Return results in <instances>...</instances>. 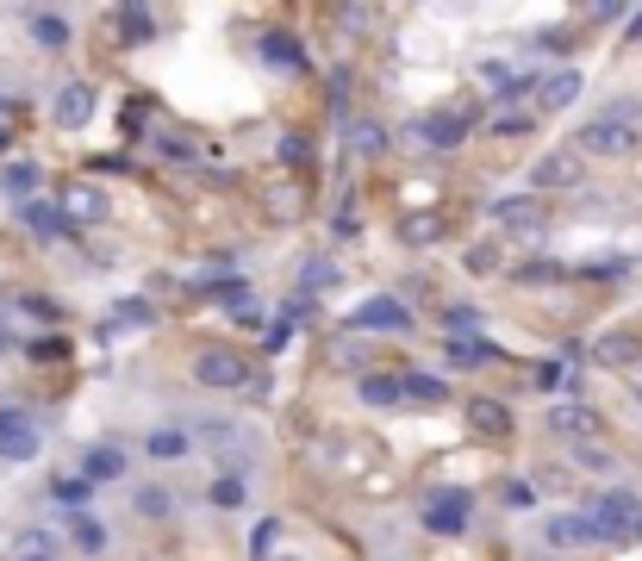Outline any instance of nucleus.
Masks as SVG:
<instances>
[{"instance_id": "nucleus-41", "label": "nucleus", "mask_w": 642, "mask_h": 561, "mask_svg": "<svg viewBox=\"0 0 642 561\" xmlns=\"http://www.w3.org/2000/svg\"><path fill=\"white\" fill-rule=\"evenodd\" d=\"M288 337H293V325H288V318H281V325L269 330V349H274V356H281V349H288Z\"/></svg>"}, {"instance_id": "nucleus-34", "label": "nucleus", "mask_w": 642, "mask_h": 561, "mask_svg": "<svg viewBox=\"0 0 642 561\" xmlns=\"http://www.w3.org/2000/svg\"><path fill=\"white\" fill-rule=\"evenodd\" d=\"M300 281H306V288H337V262L331 256H312L306 269H300Z\"/></svg>"}, {"instance_id": "nucleus-19", "label": "nucleus", "mask_w": 642, "mask_h": 561, "mask_svg": "<svg viewBox=\"0 0 642 561\" xmlns=\"http://www.w3.org/2000/svg\"><path fill=\"white\" fill-rule=\"evenodd\" d=\"M25 32H32V44H38V51H63V44H69V20H63V13H25Z\"/></svg>"}, {"instance_id": "nucleus-29", "label": "nucleus", "mask_w": 642, "mask_h": 561, "mask_svg": "<svg viewBox=\"0 0 642 561\" xmlns=\"http://www.w3.org/2000/svg\"><path fill=\"white\" fill-rule=\"evenodd\" d=\"M406 400H418V406H443L449 388L437 381V374H406Z\"/></svg>"}, {"instance_id": "nucleus-17", "label": "nucleus", "mask_w": 642, "mask_h": 561, "mask_svg": "<svg viewBox=\"0 0 642 561\" xmlns=\"http://www.w3.org/2000/svg\"><path fill=\"white\" fill-rule=\"evenodd\" d=\"M63 213L81 218V225H100V218H106V194H100L94 181H76V188L63 194Z\"/></svg>"}, {"instance_id": "nucleus-16", "label": "nucleus", "mask_w": 642, "mask_h": 561, "mask_svg": "<svg viewBox=\"0 0 642 561\" xmlns=\"http://www.w3.org/2000/svg\"><path fill=\"white\" fill-rule=\"evenodd\" d=\"M468 425L481 430V437H506L511 430V406H499L493 393H474V400H468Z\"/></svg>"}, {"instance_id": "nucleus-33", "label": "nucleus", "mask_w": 642, "mask_h": 561, "mask_svg": "<svg viewBox=\"0 0 642 561\" xmlns=\"http://www.w3.org/2000/svg\"><path fill=\"white\" fill-rule=\"evenodd\" d=\"M274 537H281V518H262L250 530V561H269L274 556Z\"/></svg>"}, {"instance_id": "nucleus-10", "label": "nucleus", "mask_w": 642, "mask_h": 561, "mask_svg": "<svg viewBox=\"0 0 642 561\" xmlns=\"http://www.w3.org/2000/svg\"><path fill=\"white\" fill-rule=\"evenodd\" d=\"M581 94H586V76H581V69H555V76L537 81V106H543V113H567Z\"/></svg>"}, {"instance_id": "nucleus-15", "label": "nucleus", "mask_w": 642, "mask_h": 561, "mask_svg": "<svg viewBox=\"0 0 642 561\" xmlns=\"http://www.w3.org/2000/svg\"><path fill=\"white\" fill-rule=\"evenodd\" d=\"M443 356H449V368H487V362H499V344H487L481 330H468V337H449Z\"/></svg>"}, {"instance_id": "nucleus-21", "label": "nucleus", "mask_w": 642, "mask_h": 561, "mask_svg": "<svg viewBox=\"0 0 642 561\" xmlns=\"http://www.w3.org/2000/svg\"><path fill=\"white\" fill-rule=\"evenodd\" d=\"M637 356H642V344L630 337V330H605L599 344H593V362H611V368L637 362Z\"/></svg>"}, {"instance_id": "nucleus-44", "label": "nucleus", "mask_w": 642, "mask_h": 561, "mask_svg": "<svg viewBox=\"0 0 642 561\" xmlns=\"http://www.w3.org/2000/svg\"><path fill=\"white\" fill-rule=\"evenodd\" d=\"M20 561H57V556H20Z\"/></svg>"}, {"instance_id": "nucleus-14", "label": "nucleus", "mask_w": 642, "mask_h": 561, "mask_svg": "<svg viewBox=\"0 0 642 561\" xmlns=\"http://www.w3.org/2000/svg\"><path fill=\"white\" fill-rule=\"evenodd\" d=\"M20 218H25V232H32V237H44V244H57V237H69V213H63V206H50V200H25V206H20Z\"/></svg>"}, {"instance_id": "nucleus-22", "label": "nucleus", "mask_w": 642, "mask_h": 561, "mask_svg": "<svg viewBox=\"0 0 642 561\" xmlns=\"http://www.w3.org/2000/svg\"><path fill=\"white\" fill-rule=\"evenodd\" d=\"M38 181H44L38 162H7V169H0V188L20 200V206H25V200H38Z\"/></svg>"}, {"instance_id": "nucleus-40", "label": "nucleus", "mask_w": 642, "mask_h": 561, "mask_svg": "<svg viewBox=\"0 0 642 561\" xmlns=\"http://www.w3.org/2000/svg\"><path fill=\"white\" fill-rule=\"evenodd\" d=\"M32 356H38V362H50V356H63V337H32Z\"/></svg>"}, {"instance_id": "nucleus-6", "label": "nucleus", "mask_w": 642, "mask_h": 561, "mask_svg": "<svg viewBox=\"0 0 642 561\" xmlns=\"http://www.w3.org/2000/svg\"><path fill=\"white\" fill-rule=\"evenodd\" d=\"M194 374H200V388L206 393H237L244 381H250L244 356H232V349H206V356L194 362Z\"/></svg>"}, {"instance_id": "nucleus-32", "label": "nucleus", "mask_w": 642, "mask_h": 561, "mask_svg": "<svg viewBox=\"0 0 642 561\" xmlns=\"http://www.w3.org/2000/svg\"><path fill=\"white\" fill-rule=\"evenodd\" d=\"M213 505L218 512H237V505H244V474H218L213 481Z\"/></svg>"}, {"instance_id": "nucleus-37", "label": "nucleus", "mask_w": 642, "mask_h": 561, "mask_svg": "<svg viewBox=\"0 0 642 561\" xmlns=\"http://www.w3.org/2000/svg\"><path fill=\"white\" fill-rule=\"evenodd\" d=\"M525 132H530L525 113H499V119H493V137H525Z\"/></svg>"}, {"instance_id": "nucleus-27", "label": "nucleus", "mask_w": 642, "mask_h": 561, "mask_svg": "<svg viewBox=\"0 0 642 561\" xmlns=\"http://www.w3.org/2000/svg\"><path fill=\"white\" fill-rule=\"evenodd\" d=\"M119 325H156V306H150V300H119V306H113V318L100 325V337H113Z\"/></svg>"}, {"instance_id": "nucleus-30", "label": "nucleus", "mask_w": 642, "mask_h": 561, "mask_svg": "<svg viewBox=\"0 0 642 561\" xmlns=\"http://www.w3.org/2000/svg\"><path fill=\"white\" fill-rule=\"evenodd\" d=\"M537 388H543V393H567V388H574V362H567V356L543 362V368H537Z\"/></svg>"}, {"instance_id": "nucleus-26", "label": "nucleus", "mask_w": 642, "mask_h": 561, "mask_svg": "<svg viewBox=\"0 0 642 561\" xmlns=\"http://www.w3.org/2000/svg\"><path fill=\"white\" fill-rule=\"evenodd\" d=\"M50 500H57L63 512H76V518H81V512H88V500H94V481H88V474H69V481L50 486Z\"/></svg>"}, {"instance_id": "nucleus-9", "label": "nucleus", "mask_w": 642, "mask_h": 561, "mask_svg": "<svg viewBox=\"0 0 642 561\" xmlns=\"http://www.w3.org/2000/svg\"><path fill=\"white\" fill-rule=\"evenodd\" d=\"M50 119H57L63 132H81V125L94 119V88H88V81H69V88H57V100H50Z\"/></svg>"}, {"instance_id": "nucleus-7", "label": "nucleus", "mask_w": 642, "mask_h": 561, "mask_svg": "<svg viewBox=\"0 0 642 561\" xmlns=\"http://www.w3.org/2000/svg\"><path fill=\"white\" fill-rule=\"evenodd\" d=\"M350 330H412V306L393 300V293H374L350 312Z\"/></svg>"}, {"instance_id": "nucleus-18", "label": "nucleus", "mask_w": 642, "mask_h": 561, "mask_svg": "<svg viewBox=\"0 0 642 561\" xmlns=\"http://www.w3.org/2000/svg\"><path fill=\"white\" fill-rule=\"evenodd\" d=\"M113 25H119V44H125V51H137V44H156V13H144V7H119Z\"/></svg>"}, {"instance_id": "nucleus-4", "label": "nucleus", "mask_w": 642, "mask_h": 561, "mask_svg": "<svg viewBox=\"0 0 642 561\" xmlns=\"http://www.w3.org/2000/svg\"><path fill=\"white\" fill-rule=\"evenodd\" d=\"M581 181H586V156L574 150V144L537 156V169H530V188H537V194H574Z\"/></svg>"}, {"instance_id": "nucleus-20", "label": "nucleus", "mask_w": 642, "mask_h": 561, "mask_svg": "<svg viewBox=\"0 0 642 561\" xmlns=\"http://www.w3.org/2000/svg\"><path fill=\"white\" fill-rule=\"evenodd\" d=\"M362 406H399L406 400V374H362Z\"/></svg>"}, {"instance_id": "nucleus-25", "label": "nucleus", "mask_w": 642, "mask_h": 561, "mask_svg": "<svg viewBox=\"0 0 642 561\" xmlns=\"http://www.w3.org/2000/svg\"><path fill=\"white\" fill-rule=\"evenodd\" d=\"M125 474V449L119 444H94L88 449V481H119Z\"/></svg>"}, {"instance_id": "nucleus-24", "label": "nucleus", "mask_w": 642, "mask_h": 561, "mask_svg": "<svg viewBox=\"0 0 642 561\" xmlns=\"http://www.w3.org/2000/svg\"><path fill=\"white\" fill-rule=\"evenodd\" d=\"M262 63H274V69H306V51H300L288 32H269V38H262Z\"/></svg>"}, {"instance_id": "nucleus-35", "label": "nucleus", "mask_w": 642, "mask_h": 561, "mask_svg": "<svg viewBox=\"0 0 642 561\" xmlns=\"http://www.w3.org/2000/svg\"><path fill=\"white\" fill-rule=\"evenodd\" d=\"M350 144H356L362 156H381V150H387V132H381V125H356Z\"/></svg>"}, {"instance_id": "nucleus-8", "label": "nucleus", "mask_w": 642, "mask_h": 561, "mask_svg": "<svg viewBox=\"0 0 642 561\" xmlns=\"http://www.w3.org/2000/svg\"><path fill=\"white\" fill-rule=\"evenodd\" d=\"M487 218H493V225H506V232H518V237H537V232H543V206H537L530 194H506V200H493Z\"/></svg>"}, {"instance_id": "nucleus-46", "label": "nucleus", "mask_w": 642, "mask_h": 561, "mask_svg": "<svg viewBox=\"0 0 642 561\" xmlns=\"http://www.w3.org/2000/svg\"><path fill=\"white\" fill-rule=\"evenodd\" d=\"M637 537H642V524H637Z\"/></svg>"}, {"instance_id": "nucleus-5", "label": "nucleus", "mask_w": 642, "mask_h": 561, "mask_svg": "<svg viewBox=\"0 0 642 561\" xmlns=\"http://www.w3.org/2000/svg\"><path fill=\"white\" fill-rule=\"evenodd\" d=\"M593 512V524H599V537L605 542H623L630 530L642 524V505H637V493H599V500L586 505Z\"/></svg>"}, {"instance_id": "nucleus-28", "label": "nucleus", "mask_w": 642, "mask_h": 561, "mask_svg": "<svg viewBox=\"0 0 642 561\" xmlns=\"http://www.w3.org/2000/svg\"><path fill=\"white\" fill-rule=\"evenodd\" d=\"M69 542H76L81 556H100V549H106L113 537H106V524H100V518H88V512H81V518L69 524Z\"/></svg>"}, {"instance_id": "nucleus-39", "label": "nucleus", "mask_w": 642, "mask_h": 561, "mask_svg": "<svg viewBox=\"0 0 642 561\" xmlns=\"http://www.w3.org/2000/svg\"><path fill=\"white\" fill-rule=\"evenodd\" d=\"M156 150L169 156V162H194V150H188V144H181V137H156Z\"/></svg>"}, {"instance_id": "nucleus-1", "label": "nucleus", "mask_w": 642, "mask_h": 561, "mask_svg": "<svg viewBox=\"0 0 642 561\" xmlns=\"http://www.w3.org/2000/svg\"><path fill=\"white\" fill-rule=\"evenodd\" d=\"M642 144V125L630 106H611V113H599L593 125H581V137H574V150L581 156H630Z\"/></svg>"}, {"instance_id": "nucleus-36", "label": "nucleus", "mask_w": 642, "mask_h": 561, "mask_svg": "<svg viewBox=\"0 0 642 561\" xmlns=\"http://www.w3.org/2000/svg\"><path fill=\"white\" fill-rule=\"evenodd\" d=\"M499 500H506L511 512H530V505H537V486H530V481H506V493H499Z\"/></svg>"}, {"instance_id": "nucleus-2", "label": "nucleus", "mask_w": 642, "mask_h": 561, "mask_svg": "<svg viewBox=\"0 0 642 561\" xmlns=\"http://www.w3.org/2000/svg\"><path fill=\"white\" fill-rule=\"evenodd\" d=\"M38 456H44L38 418H32L25 406H0V462L25 468V462H38Z\"/></svg>"}, {"instance_id": "nucleus-3", "label": "nucleus", "mask_w": 642, "mask_h": 561, "mask_svg": "<svg viewBox=\"0 0 642 561\" xmlns=\"http://www.w3.org/2000/svg\"><path fill=\"white\" fill-rule=\"evenodd\" d=\"M468 524H474V493H462V486L425 493V530L430 537H462Z\"/></svg>"}, {"instance_id": "nucleus-43", "label": "nucleus", "mask_w": 642, "mask_h": 561, "mask_svg": "<svg viewBox=\"0 0 642 561\" xmlns=\"http://www.w3.org/2000/svg\"><path fill=\"white\" fill-rule=\"evenodd\" d=\"M7 349H20V337H13V330H0V356H7Z\"/></svg>"}, {"instance_id": "nucleus-12", "label": "nucleus", "mask_w": 642, "mask_h": 561, "mask_svg": "<svg viewBox=\"0 0 642 561\" xmlns=\"http://www.w3.org/2000/svg\"><path fill=\"white\" fill-rule=\"evenodd\" d=\"M543 537L555 542V549H586V542H605L599 524H593V512H555Z\"/></svg>"}, {"instance_id": "nucleus-11", "label": "nucleus", "mask_w": 642, "mask_h": 561, "mask_svg": "<svg viewBox=\"0 0 642 561\" xmlns=\"http://www.w3.org/2000/svg\"><path fill=\"white\" fill-rule=\"evenodd\" d=\"M412 137H418L425 150H455V144L468 137V113H430V119L412 125Z\"/></svg>"}, {"instance_id": "nucleus-23", "label": "nucleus", "mask_w": 642, "mask_h": 561, "mask_svg": "<svg viewBox=\"0 0 642 561\" xmlns=\"http://www.w3.org/2000/svg\"><path fill=\"white\" fill-rule=\"evenodd\" d=\"M188 449H194V444H188V430H169V425L144 437V456H150V462H181Z\"/></svg>"}, {"instance_id": "nucleus-45", "label": "nucleus", "mask_w": 642, "mask_h": 561, "mask_svg": "<svg viewBox=\"0 0 642 561\" xmlns=\"http://www.w3.org/2000/svg\"><path fill=\"white\" fill-rule=\"evenodd\" d=\"M0 156H7V132H0Z\"/></svg>"}, {"instance_id": "nucleus-38", "label": "nucleus", "mask_w": 642, "mask_h": 561, "mask_svg": "<svg viewBox=\"0 0 642 561\" xmlns=\"http://www.w3.org/2000/svg\"><path fill=\"white\" fill-rule=\"evenodd\" d=\"M518 281H562V262H525Z\"/></svg>"}, {"instance_id": "nucleus-13", "label": "nucleus", "mask_w": 642, "mask_h": 561, "mask_svg": "<svg viewBox=\"0 0 642 561\" xmlns=\"http://www.w3.org/2000/svg\"><path fill=\"white\" fill-rule=\"evenodd\" d=\"M549 430H555V437H574V449H581L586 437H599V412L562 400V406H549Z\"/></svg>"}, {"instance_id": "nucleus-42", "label": "nucleus", "mask_w": 642, "mask_h": 561, "mask_svg": "<svg viewBox=\"0 0 642 561\" xmlns=\"http://www.w3.org/2000/svg\"><path fill=\"white\" fill-rule=\"evenodd\" d=\"M630 44H642V13H630Z\"/></svg>"}, {"instance_id": "nucleus-31", "label": "nucleus", "mask_w": 642, "mask_h": 561, "mask_svg": "<svg viewBox=\"0 0 642 561\" xmlns=\"http://www.w3.org/2000/svg\"><path fill=\"white\" fill-rule=\"evenodd\" d=\"M137 512H144V518H169V512H176V493H169V486H144V493H137Z\"/></svg>"}]
</instances>
